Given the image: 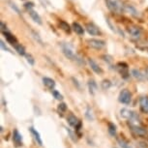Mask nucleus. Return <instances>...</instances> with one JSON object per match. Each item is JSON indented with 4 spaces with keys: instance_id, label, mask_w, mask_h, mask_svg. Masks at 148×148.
<instances>
[{
    "instance_id": "obj_22",
    "label": "nucleus",
    "mask_w": 148,
    "mask_h": 148,
    "mask_svg": "<svg viewBox=\"0 0 148 148\" xmlns=\"http://www.w3.org/2000/svg\"><path fill=\"white\" fill-rule=\"evenodd\" d=\"M88 87H89V90H90V93L94 94L95 91L97 90V83L95 82L93 79H90L88 82Z\"/></svg>"
},
{
    "instance_id": "obj_3",
    "label": "nucleus",
    "mask_w": 148,
    "mask_h": 148,
    "mask_svg": "<svg viewBox=\"0 0 148 148\" xmlns=\"http://www.w3.org/2000/svg\"><path fill=\"white\" fill-rule=\"evenodd\" d=\"M120 112H121V116L123 117V118L128 119L130 122L136 123L138 120V113H136L135 111L129 110H127V108H123V110H121V111H120Z\"/></svg>"
},
{
    "instance_id": "obj_29",
    "label": "nucleus",
    "mask_w": 148,
    "mask_h": 148,
    "mask_svg": "<svg viewBox=\"0 0 148 148\" xmlns=\"http://www.w3.org/2000/svg\"><path fill=\"white\" fill-rule=\"evenodd\" d=\"M103 59L107 63H111L112 62V57L110 55H103Z\"/></svg>"
},
{
    "instance_id": "obj_8",
    "label": "nucleus",
    "mask_w": 148,
    "mask_h": 148,
    "mask_svg": "<svg viewBox=\"0 0 148 148\" xmlns=\"http://www.w3.org/2000/svg\"><path fill=\"white\" fill-rule=\"evenodd\" d=\"M128 32L134 38H139L141 35V29L138 26H131L128 28Z\"/></svg>"
},
{
    "instance_id": "obj_9",
    "label": "nucleus",
    "mask_w": 148,
    "mask_h": 148,
    "mask_svg": "<svg viewBox=\"0 0 148 148\" xmlns=\"http://www.w3.org/2000/svg\"><path fill=\"white\" fill-rule=\"evenodd\" d=\"M88 63H89V65H90L91 67V69L93 70V71L96 73V74L98 75H102L103 74V70L102 68L100 67L99 65L97 64V62H95V61L93 59H91V58H89L88 59Z\"/></svg>"
},
{
    "instance_id": "obj_20",
    "label": "nucleus",
    "mask_w": 148,
    "mask_h": 148,
    "mask_svg": "<svg viewBox=\"0 0 148 148\" xmlns=\"http://www.w3.org/2000/svg\"><path fill=\"white\" fill-rule=\"evenodd\" d=\"M15 49L16 51L18 52L19 55H26L25 54V49H24V47L22 46L21 44H16L15 46Z\"/></svg>"
},
{
    "instance_id": "obj_2",
    "label": "nucleus",
    "mask_w": 148,
    "mask_h": 148,
    "mask_svg": "<svg viewBox=\"0 0 148 148\" xmlns=\"http://www.w3.org/2000/svg\"><path fill=\"white\" fill-rule=\"evenodd\" d=\"M62 52H63V54L68 58V59L72 60V61H75V62H77V64H79V65H83V64H84V61H83L82 58L79 57V55L75 53L70 47L63 46L62 47Z\"/></svg>"
},
{
    "instance_id": "obj_34",
    "label": "nucleus",
    "mask_w": 148,
    "mask_h": 148,
    "mask_svg": "<svg viewBox=\"0 0 148 148\" xmlns=\"http://www.w3.org/2000/svg\"><path fill=\"white\" fill-rule=\"evenodd\" d=\"M1 30H2V32H5V31H7V27H6V25L4 24V22L3 21H1Z\"/></svg>"
},
{
    "instance_id": "obj_35",
    "label": "nucleus",
    "mask_w": 148,
    "mask_h": 148,
    "mask_svg": "<svg viewBox=\"0 0 148 148\" xmlns=\"http://www.w3.org/2000/svg\"><path fill=\"white\" fill-rule=\"evenodd\" d=\"M144 76H145V77H146V79H148V68L146 69V71H145V75H144Z\"/></svg>"
},
{
    "instance_id": "obj_11",
    "label": "nucleus",
    "mask_w": 148,
    "mask_h": 148,
    "mask_svg": "<svg viewBox=\"0 0 148 148\" xmlns=\"http://www.w3.org/2000/svg\"><path fill=\"white\" fill-rule=\"evenodd\" d=\"M67 121H68V123L71 126L73 127H80V122L79 121V119L77 118L76 116L74 115V114H71V115L68 116V118H67Z\"/></svg>"
},
{
    "instance_id": "obj_6",
    "label": "nucleus",
    "mask_w": 148,
    "mask_h": 148,
    "mask_svg": "<svg viewBox=\"0 0 148 148\" xmlns=\"http://www.w3.org/2000/svg\"><path fill=\"white\" fill-rule=\"evenodd\" d=\"M129 125H130L131 130H132L136 135L140 136H144L147 134V131L145 130L144 128H142L141 126H139L138 124H136V123L129 122Z\"/></svg>"
},
{
    "instance_id": "obj_15",
    "label": "nucleus",
    "mask_w": 148,
    "mask_h": 148,
    "mask_svg": "<svg viewBox=\"0 0 148 148\" xmlns=\"http://www.w3.org/2000/svg\"><path fill=\"white\" fill-rule=\"evenodd\" d=\"M72 27H73V30L77 33V35H83L84 34V28L80 25L79 22H74L72 24Z\"/></svg>"
},
{
    "instance_id": "obj_7",
    "label": "nucleus",
    "mask_w": 148,
    "mask_h": 148,
    "mask_svg": "<svg viewBox=\"0 0 148 148\" xmlns=\"http://www.w3.org/2000/svg\"><path fill=\"white\" fill-rule=\"evenodd\" d=\"M85 28H86V31H87L89 34L92 35V36H97V35H100L101 34V31L98 27L95 25L94 23H87L85 25Z\"/></svg>"
},
{
    "instance_id": "obj_33",
    "label": "nucleus",
    "mask_w": 148,
    "mask_h": 148,
    "mask_svg": "<svg viewBox=\"0 0 148 148\" xmlns=\"http://www.w3.org/2000/svg\"><path fill=\"white\" fill-rule=\"evenodd\" d=\"M0 45H1V49H3V51H10V49H8V47L5 46V44H4V42L3 41H1L0 42Z\"/></svg>"
},
{
    "instance_id": "obj_23",
    "label": "nucleus",
    "mask_w": 148,
    "mask_h": 148,
    "mask_svg": "<svg viewBox=\"0 0 148 148\" xmlns=\"http://www.w3.org/2000/svg\"><path fill=\"white\" fill-rule=\"evenodd\" d=\"M117 140H118V143L120 145V147H122V148H132V147H131V145L128 143V142L125 140V139L118 138Z\"/></svg>"
},
{
    "instance_id": "obj_30",
    "label": "nucleus",
    "mask_w": 148,
    "mask_h": 148,
    "mask_svg": "<svg viewBox=\"0 0 148 148\" xmlns=\"http://www.w3.org/2000/svg\"><path fill=\"white\" fill-rule=\"evenodd\" d=\"M32 34H33V37L35 38L36 41H38L41 45H43V41H42V39L39 37V35L37 34V33H36V32H32Z\"/></svg>"
},
{
    "instance_id": "obj_21",
    "label": "nucleus",
    "mask_w": 148,
    "mask_h": 148,
    "mask_svg": "<svg viewBox=\"0 0 148 148\" xmlns=\"http://www.w3.org/2000/svg\"><path fill=\"white\" fill-rule=\"evenodd\" d=\"M59 26H60V28L64 30L65 32H68V33L71 32V27H70V25L66 21H59Z\"/></svg>"
},
{
    "instance_id": "obj_17",
    "label": "nucleus",
    "mask_w": 148,
    "mask_h": 148,
    "mask_svg": "<svg viewBox=\"0 0 148 148\" xmlns=\"http://www.w3.org/2000/svg\"><path fill=\"white\" fill-rule=\"evenodd\" d=\"M43 82L49 89H53L55 87V82L52 79H49V77H43Z\"/></svg>"
},
{
    "instance_id": "obj_31",
    "label": "nucleus",
    "mask_w": 148,
    "mask_h": 148,
    "mask_svg": "<svg viewBox=\"0 0 148 148\" xmlns=\"http://www.w3.org/2000/svg\"><path fill=\"white\" fill-rule=\"evenodd\" d=\"M58 110H59V111H66L67 110V106L66 104H64V103H62V104H60L59 105V107H58Z\"/></svg>"
},
{
    "instance_id": "obj_18",
    "label": "nucleus",
    "mask_w": 148,
    "mask_h": 148,
    "mask_svg": "<svg viewBox=\"0 0 148 148\" xmlns=\"http://www.w3.org/2000/svg\"><path fill=\"white\" fill-rule=\"evenodd\" d=\"M132 76L135 77V79H138V80H143L145 79L144 75H142V73L138 69H133L132 70Z\"/></svg>"
},
{
    "instance_id": "obj_10",
    "label": "nucleus",
    "mask_w": 148,
    "mask_h": 148,
    "mask_svg": "<svg viewBox=\"0 0 148 148\" xmlns=\"http://www.w3.org/2000/svg\"><path fill=\"white\" fill-rule=\"evenodd\" d=\"M13 140L16 146H21L22 145V138L18 130H15L13 133Z\"/></svg>"
},
{
    "instance_id": "obj_16",
    "label": "nucleus",
    "mask_w": 148,
    "mask_h": 148,
    "mask_svg": "<svg viewBox=\"0 0 148 148\" xmlns=\"http://www.w3.org/2000/svg\"><path fill=\"white\" fill-rule=\"evenodd\" d=\"M29 15H30V16H31V18L36 23H38V24H41L43 23L42 22V18H41V16H39V14L37 13V12H35L34 10H31V11H29Z\"/></svg>"
},
{
    "instance_id": "obj_26",
    "label": "nucleus",
    "mask_w": 148,
    "mask_h": 148,
    "mask_svg": "<svg viewBox=\"0 0 148 148\" xmlns=\"http://www.w3.org/2000/svg\"><path fill=\"white\" fill-rule=\"evenodd\" d=\"M52 95H53V97L56 100H62L63 99V96L57 90H53V91H52Z\"/></svg>"
},
{
    "instance_id": "obj_5",
    "label": "nucleus",
    "mask_w": 148,
    "mask_h": 148,
    "mask_svg": "<svg viewBox=\"0 0 148 148\" xmlns=\"http://www.w3.org/2000/svg\"><path fill=\"white\" fill-rule=\"evenodd\" d=\"M131 101H132V94H131V92L127 90V89H123L119 94V102L122 103V104L128 105L130 104Z\"/></svg>"
},
{
    "instance_id": "obj_27",
    "label": "nucleus",
    "mask_w": 148,
    "mask_h": 148,
    "mask_svg": "<svg viewBox=\"0 0 148 148\" xmlns=\"http://www.w3.org/2000/svg\"><path fill=\"white\" fill-rule=\"evenodd\" d=\"M24 8L28 11H31V10H33V8H34V4L32 3V2H26L25 4H24Z\"/></svg>"
},
{
    "instance_id": "obj_19",
    "label": "nucleus",
    "mask_w": 148,
    "mask_h": 148,
    "mask_svg": "<svg viewBox=\"0 0 148 148\" xmlns=\"http://www.w3.org/2000/svg\"><path fill=\"white\" fill-rule=\"evenodd\" d=\"M30 132L32 133V135H33V136H34L35 140L37 141V143L39 145H43V141H42V138H41V136H40V134H39L37 131L34 129V128H30Z\"/></svg>"
},
{
    "instance_id": "obj_24",
    "label": "nucleus",
    "mask_w": 148,
    "mask_h": 148,
    "mask_svg": "<svg viewBox=\"0 0 148 148\" xmlns=\"http://www.w3.org/2000/svg\"><path fill=\"white\" fill-rule=\"evenodd\" d=\"M108 132L111 136L116 135V126L113 123H108Z\"/></svg>"
},
{
    "instance_id": "obj_12",
    "label": "nucleus",
    "mask_w": 148,
    "mask_h": 148,
    "mask_svg": "<svg viewBox=\"0 0 148 148\" xmlns=\"http://www.w3.org/2000/svg\"><path fill=\"white\" fill-rule=\"evenodd\" d=\"M125 11L128 13H130L131 15L133 16H135V18H138V16H140V14L138 10H136V7H134L133 5H125Z\"/></svg>"
},
{
    "instance_id": "obj_13",
    "label": "nucleus",
    "mask_w": 148,
    "mask_h": 148,
    "mask_svg": "<svg viewBox=\"0 0 148 148\" xmlns=\"http://www.w3.org/2000/svg\"><path fill=\"white\" fill-rule=\"evenodd\" d=\"M2 33H3L4 37L6 38V40H7L8 43H10L11 45H13L14 47H15L16 45L18 44V43H16V38L13 34H11L10 32L5 31V32H2Z\"/></svg>"
},
{
    "instance_id": "obj_25",
    "label": "nucleus",
    "mask_w": 148,
    "mask_h": 148,
    "mask_svg": "<svg viewBox=\"0 0 148 148\" xmlns=\"http://www.w3.org/2000/svg\"><path fill=\"white\" fill-rule=\"evenodd\" d=\"M110 86H111V82L108 79H105V80H103V82H102V88L105 89V90L108 89Z\"/></svg>"
},
{
    "instance_id": "obj_4",
    "label": "nucleus",
    "mask_w": 148,
    "mask_h": 148,
    "mask_svg": "<svg viewBox=\"0 0 148 148\" xmlns=\"http://www.w3.org/2000/svg\"><path fill=\"white\" fill-rule=\"evenodd\" d=\"M86 43L89 47L95 49H102L106 47V42L99 39H88Z\"/></svg>"
},
{
    "instance_id": "obj_32",
    "label": "nucleus",
    "mask_w": 148,
    "mask_h": 148,
    "mask_svg": "<svg viewBox=\"0 0 148 148\" xmlns=\"http://www.w3.org/2000/svg\"><path fill=\"white\" fill-rule=\"evenodd\" d=\"M10 6L12 7V9H13V10H15L18 14H21V12H19V9H18V7H16V5L15 3H13V2H10Z\"/></svg>"
},
{
    "instance_id": "obj_28",
    "label": "nucleus",
    "mask_w": 148,
    "mask_h": 148,
    "mask_svg": "<svg viewBox=\"0 0 148 148\" xmlns=\"http://www.w3.org/2000/svg\"><path fill=\"white\" fill-rule=\"evenodd\" d=\"M25 56H26L27 62H28V63H29V64H30V65H31V66H33V65H34V64H35V60L33 59V57L31 56V55H30V54H26Z\"/></svg>"
},
{
    "instance_id": "obj_14",
    "label": "nucleus",
    "mask_w": 148,
    "mask_h": 148,
    "mask_svg": "<svg viewBox=\"0 0 148 148\" xmlns=\"http://www.w3.org/2000/svg\"><path fill=\"white\" fill-rule=\"evenodd\" d=\"M141 110L145 113H148V97H141L139 100Z\"/></svg>"
},
{
    "instance_id": "obj_1",
    "label": "nucleus",
    "mask_w": 148,
    "mask_h": 148,
    "mask_svg": "<svg viewBox=\"0 0 148 148\" xmlns=\"http://www.w3.org/2000/svg\"><path fill=\"white\" fill-rule=\"evenodd\" d=\"M105 2L108 10L112 11L114 13L121 14L125 11V5L123 4L121 0H105Z\"/></svg>"
}]
</instances>
